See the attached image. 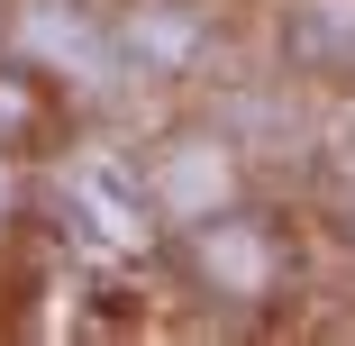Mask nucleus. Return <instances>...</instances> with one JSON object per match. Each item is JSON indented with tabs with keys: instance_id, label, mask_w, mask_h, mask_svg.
<instances>
[{
	"instance_id": "1",
	"label": "nucleus",
	"mask_w": 355,
	"mask_h": 346,
	"mask_svg": "<svg viewBox=\"0 0 355 346\" xmlns=\"http://www.w3.org/2000/svg\"><path fill=\"white\" fill-rule=\"evenodd\" d=\"M0 210H10V182H0Z\"/></svg>"
}]
</instances>
